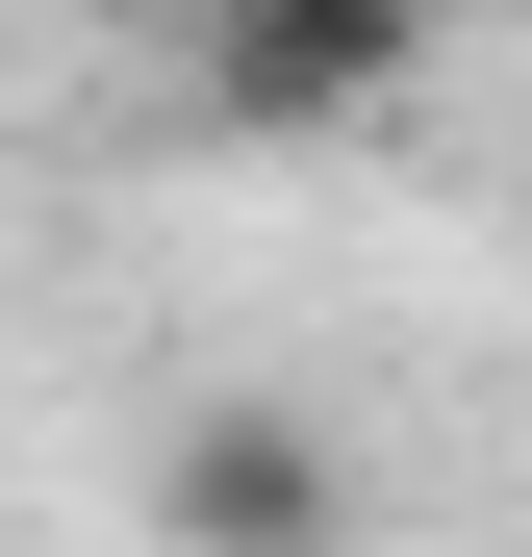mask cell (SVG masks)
<instances>
[{"instance_id":"obj_3","label":"cell","mask_w":532,"mask_h":557,"mask_svg":"<svg viewBox=\"0 0 532 557\" xmlns=\"http://www.w3.org/2000/svg\"><path fill=\"white\" fill-rule=\"evenodd\" d=\"M431 26H482V0H431Z\"/></svg>"},{"instance_id":"obj_2","label":"cell","mask_w":532,"mask_h":557,"mask_svg":"<svg viewBox=\"0 0 532 557\" xmlns=\"http://www.w3.org/2000/svg\"><path fill=\"white\" fill-rule=\"evenodd\" d=\"M152 557H355V456L305 431V406H253V381H203V406H177L152 431Z\"/></svg>"},{"instance_id":"obj_1","label":"cell","mask_w":532,"mask_h":557,"mask_svg":"<svg viewBox=\"0 0 532 557\" xmlns=\"http://www.w3.org/2000/svg\"><path fill=\"white\" fill-rule=\"evenodd\" d=\"M431 51H457L431 0H203V26H177V102L228 152H330V127H406Z\"/></svg>"}]
</instances>
